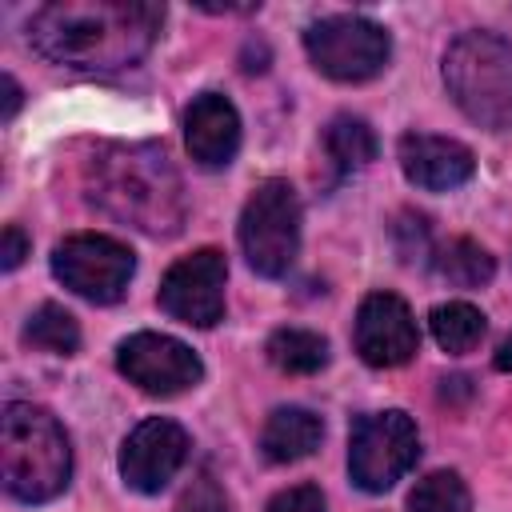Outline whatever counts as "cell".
<instances>
[{
	"label": "cell",
	"mask_w": 512,
	"mask_h": 512,
	"mask_svg": "<svg viewBox=\"0 0 512 512\" xmlns=\"http://www.w3.org/2000/svg\"><path fill=\"white\" fill-rule=\"evenodd\" d=\"M160 24L164 8L148 0H56L32 16L28 40L52 64L120 72L148 56Z\"/></svg>",
	"instance_id": "1"
},
{
	"label": "cell",
	"mask_w": 512,
	"mask_h": 512,
	"mask_svg": "<svg viewBox=\"0 0 512 512\" xmlns=\"http://www.w3.org/2000/svg\"><path fill=\"white\" fill-rule=\"evenodd\" d=\"M88 196L112 220L148 236H172L184 220L180 176L156 144H112L88 164Z\"/></svg>",
	"instance_id": "2"
},
{
	"label": "cell",
	"mask_w": 512,
	"mask_h": 512,
	"mask_svg": "<svg viewBox=\"0 0 512 512\" xmlns=\"http://www.w3.org/2000/svg\"><path fill=\"white\" fill-rule=\"evenodd\" d=\"M0 476L8 496L44 504L68 488L72 448L52 412L12 400L0 416Z\"/></svg>",
	"instance_id": "3"
},
{
	"label": "cell",
	"mask_w": 512,
	"mask_h": 512,
	"mask_svg": "<svg viewBox=\"0 0 512 512\" xmlns=\"http://www.w3.org/2000/svg\"><path fill=\"white\" fill-rule=\"evenodd\" d=\"M444 84L456 108L480 128H512V40L464 32L444 52Z\"/></svg>",
	"instance_id": "4"
},
{
	"label": "cell",
	"mask_w": 512,
	"mask_h": 512,
	"mask_svg": "<svg viewBox=\"0 0 512 512\" xmlns=\"http://www.w3.org/2000/svg\"><path fill=\"white\" fill-rule=\"evenodd\" d=\"M240 248L252 272L276 280L300 252V200L288 180H264L240 212Z\"/></svg>",
	"instance_id": "5"
},
{
	"label": "cell",
	"mask_w": 512,
	"mask_h": 512,
	"mask_svg": "<svg viewBox=\"0 0 512 512\" xmlns=\"http://www.w3.org/2000/svg\"><path fill=\"white\" fill-rule=\"evenodd\" d=\"M420 456V436L416 424L388 408L360 416L348 436V476L364 492H388Z\"/></svg>",
	"instance_id": "6"
},
{
	"label": "cell",
	"mask_w": 512,
	"mask_h": 512,
	"mask_svg": "<svg viewBox=\"0 0 512 512\" xmlns=\"http://www.w3.org/2000/svg\"><path fill=\"white\" fill-rule=\"evenodd\" d=\"M304 48H308L312 64L340 84L372 80L392 56L388 32L368 16H324V20L308 24Z\"/></svg>",
	"instance_id": "7"
},
{
	"label": "cell",
	"mask_w": 512,
	"mask_h": 512,
	"mask_svg": "<svg viewBox=\"0 0 512 512\" xmlns=\"http://www.w3.org/2000/svg\"><path fill=\"white\" fill-rule=\"evenodd\" d=\"M132 272H136L132 252L120 240L100 236V232H76L60 240L52 252V276L68 292L92 304H116L128 292Z\"/></svg>",
	"instance_id": "8"
},
{
	"label": "cell",
	"mask_w": 512,
	"mask_h": 512,
	"mask_svg": "<svg viewBox=\"0 0 512 512\" xmlns=\"http://www.w3.org/2000/svg\"><path fill=\"white\" fill-rule=\"evenodd\" d=\"M116 368L128 376V384H136L148 396H180L196 388L204 376L200 356L184 340L164 332H132L128 340H120Z\"/></svg>",
	"instance_id": "9"
},
{
	"label": "cell",
	"mask_w": 512,
	"mask_h": 512,
	"mask_svg": "<svg viewBox=\"0 0 512 512\" xmlns=\"http://www.w3.org/2000/svg\"><path fill=\"white\" fill-rule=\"evenodd\" d=\"M224 284L228 264L224 252L200 248L184 260H176L160 280V308L192 328H212L224 320Z\"/></svg>",
	"instance_id": "10"
},
{
	"label": "cell",
	"mask_w": 512,
	"mask_h": 512,
	"mask_svg": "<svg viewBox=\"0 0 512 512\" xmlns=\"http://www.w3.org/2000/svg\"><path fill=\"white\" fill-rule=\"evenodd\" d=\"M356 352L372 368H400L420 348V328L408 312V304L392 292H372L356 308Z\"/></svg>",
	"instance_id": "11"
},
{
	"label": "cell",
	"mask_w": 512,
	"mask_h": 512,
	"mask_svg": "<svg viewBox=\"0 0 512 512\" xmlns=\"http://www.w3.org/2000/svg\"><path fill=\"white\" fill-rule=\"evenodd\" d=\"M184 460H188V432L168 416H152L128 432L120 448V476L132 492L152 496L180 472Z\"/></svg>",
	"instance_id": "12"
},
{
	"label": "cell",
	"mask_w": 512,
	"mask_h": 512,
	"mask_svg": "<svg viewBox=\"0 0 512 512\" xmlns=\"http://www.w3.org/2000/svg\"><path fill=\"white\" fill-rule=\"evenodd\" d=\"M400 168L424 192H452L472 180L476 160L460 140L408 132V136H400Z\"/></svg>",
	"instance_id": "13"
},
{
	"label": "cell",
	"mask_w": 512,
	"mask_h": 512,
	"mask_svg": "<svg viewBox=\"0 0 512 512\" xmlns=\"http://www.w3.org/2000/svg\"><path fill=\"white\" fill-rule=\"evenodd\" d=\"M184 144L200 168H228L240 148V116L228 96L200 92L184 112Z\"/></svg>",
	"instance_id": "14"
},
{
	"label": "cell",
	"mask_w": 512,
	"mask_h": 512,
	"mask_svg": "<svg viewBox=\"0 0 512 512\" xmlns=\"http://www.w3.org/2000/svg\"><path fill=\"white\" fill-rule=\"evenodd\" d=\"M320 436H324V424L316 412L308 408H276L268 420H264V432H260V452L272 460V464H292V460H304L320 448Z\"/></svg>",
	"instance_id": "15"
},
{
	"label": "cell",
	"mask_w": 512,
	"mask_h": 512,
	"mask_svg": "<svg viewBox=\"0 0 512 512\" xmlns=\"http://www.w3.org/2000/svg\"><path fill=\"white\" fill-rule=\"evenodd\" d=\"M428 324H432L436 344H440L444 352H452V356L472 352V348L484 340V328H488V324H484V312H480L476 304H468V300L436 304L432 316H428Z\"/></svg>",
	"instance_id": "16"
},
{
	"label": "cell",
	"mask_w": 512,
	"mask_h": 512,
	"mask_svg": "<svg viewBox=\"0 0 512 512\" xmlns=\"http://www.w3.org/2000/svg\"><path fill=\"white\" fill-rule=\"evenodd\" d=\"M264 352L280 372H292V376H312V372H320L328 364V340L320 332H308V328L272 332Z\"/></svg>",
	"instance_id": "17"
},
{
	"label": "cell",
	"mask_w": 512,
	"mask_h": 512,
	"mask_svg": "<svg viewBox=\"0 0 512 512\" xmlns=\"http://www.w3.org/2000/svg\"><path fill=\"white\" fill-rule=\"evenodd\" d=\"M324 148L340 172H356V168L376 160V132L360 116H336L324 128Z\"/></svg>",
	"instance_id": "18"
},
{
	"label": "cell",
	"mask_w": 512,
	"mask_h": 512,
	"mask_svg": "<svg viewBox=\"0 0 512 512\" xmlns=\"http://www.w3.org/2000/svg\"><path fill=\"white\" fill-rule=\"evenodd\" d=\"M432 264H436V272H440L448 284H456V288H480V284H488L492 272H496V260H492L476 240H468V236L448 240V244L436 252Z\"/></svg>",
	"instance_id": "19"
},
{
	"label": "cell",
	"mask_w": 512,
	"mask_h": 512,
	"mask_svg": "<svg viewBox=\"0 0 512 512\" xmlns=\"http://www.w3.org/2000/svg\"><path fill=\"white\" fill-rule=\"evenodd\" d=\"M24 340L32 348H44V352H56V356H72L80 348V324H76V316L68 308L40 304L24 324Z\"/></svg>",
	"instance_id": "20"
},
{
	"label": "cell",
	"mask_w": 512,
	"mask_h": 512,
	"mask_svg": "<svg viewBox=\"0 0 512 512\" xmlns=\"http://www.w3.org/2000/svg\"><path fill=\"white\" fill-rule=\"evenodd\" d=\"M408 512H472L468 484L456 472H428L408 492Z\"/></svg>",
	"instance_id": "21"
},
{
	"label": "cell",
	"mask_w": 512,
	"mask_h": 512,
	"mask_svg": "<svg viewBox=\"0 0 512 512\" xmlns=\"http://www.w3.org/2000/svg\"><path fill=\"white\" fill-rule=\"evenodd\" d=\"M176 512H228V496L220 492L212 476H196L176 500Z\"/></svg>",
	"instance_id": "22"
},
{
	"label": "cell",
	"mask_w": 512,
	"mask_h": 512,
	"mask_svg": "<svg viewBox=\"0 0 512 512\" xmlns=\"http://www.w3.org/2000/svg\"><path fill=\"white\" fill-rule=\"evenodd\" d=\"M268 512H324V492H320L316 484L284 488L280 496H272Z\"/></svg>",
	"instance_id": "23"
},
{
	"label": "cell",
	"mask_w": 512,
	"mask_h": 512,
	"mask_svg": "<svg viewBox=\"0 0 512 512\" xmlns=\"http://www.w3.org/2000/svg\"><path fill=\"white\" fill-rule=\"evenodd\" d=\"M28 248H32V244H28V236H24L16 224H8V228H4V236H0V268H4V272L20 268V260L28 256Z\"/></svg>",
	"instance_id": "24"
},
{
	"label": "cell",
	"mask_w": 512,
	"mask_h": 512,
	"mask_svg": "<svg viewBox=\"0 0 512 512\" xmlns=\"http://www.w3.org/2000/svg\"><path fill=\"white\" fill-rule=\"evenodd\" d=\"M20 108V84L12 76H4V120H12Z\"/></svg>",
	"instance_id": "25"
},
{
	"label": "cell",
	"mask_w": 512,
	"mask_h": 512,
	"mask_svg": "<svg viewBox=\"0 0 512 512\" xmlns=\"http://www.w3.org/2000/svg\"><path fill=\"white\" fill-rule=\"evenodd\" d=\"M496 368H500V372H512V336L500 344V352H496Z\"/></svg>",
	"instance_id": "26"
}]
</instances>
